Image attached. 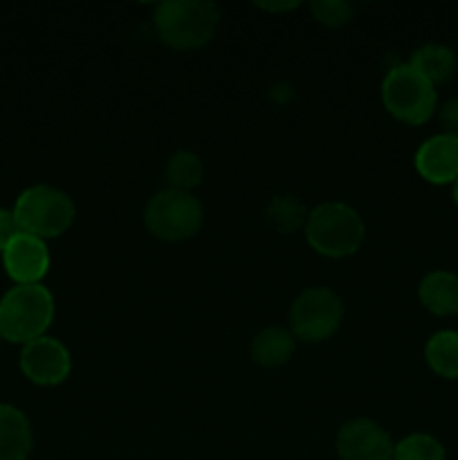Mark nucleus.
Listing matches in <instances>:
<instances>
[{"label": "nucleus", "instance_id": "1", "mask_svg": "<svg viewBox=\"0 0 458 460\" xmlns=\"http://www.w3.org/2000/svg\"><path fill=\"white\" fill-rule=\"evenodd\" d=\"M153 22L162 43L178 52H191L214 39L220 12L207 0H166L155 7Z\"/></svg>", "mask_w": 458, "mask_h": 460}, {"label": "nucleus", "instance_id": "2", "mask_svg": "<svg viewBox=\"0 0 458 460\" xmlns=\"http://www.w3.org/2000/svg\"><path fill=\"white\" fill-rule=\"evenodd\" d=\"M54 296L43 283L13 286L0 299V340L25 346L45 337L54 322Z\"/></svg>", "mask_w": 458, "mask_h": 460}, {"label": "nucleus", "instance_id": "3", "mask_svg": "<svg viewBox=\"0 0 458 460\" xmlns=\"http://www.w3.org/2000/svg\"><path fill=\"white\" fill-rule=\"evenodd\" d=\"M305 241L326 259L353 256L364 243V220L346 202H323L308 214Z\"/></svg>", "mask_w": 458, "mask_h": 460}, {"label": "nucleus", "instance_id": "4", "mask_svg": "<svg viewBox=\"0 0 458 460\" xmlns=\"http://www.w3.org/2000/svg\"><path fill=\"white\" fill-rule=\"evenodd\" d=\"M13 216L22 234L36 238H58L72 227L76 207L66 191L49 184H34L18 196Z\"/></svg>", "mask_w": 458, "mask_h": 460}, {"label": "nucleus", "instance_id": "5", "mask_svg": "<svg viewBox=\"0 0 458 460\" xmlns=\"http://www.w3.org/2000/svg\"><path fill=\"white\" fill-rule=\"evenodd\" d=\"M382 103L393 119L420 126L434 117L438 106L436 85L418 75L409 63H398L382 81Z\"/></svg>", "mask_w": 458, "mask_h": 460}, {"label": "nucleus", "instance_id": "6", "mask_svg": "<svg viewBox=\"0 0 458 460\" xmlns=\"http://www.w3.org/2000/svg\"><path fill=\"white\" fill-rule=\"evenodd\" d=\"M205 220V209L193 193L164 189L148 200L144 225L157 241L182 243L196 236Z\"/></svg>", "mask_w": 458, "mask_h": 460}, {"label": "nucleus", "instance_id": "7", "mask_svg": "<svg viewBox=\"0 0 458 460\" xmlns=\"http://www.w3.org/2000/svg\"><path fill=\"white\" fill-rule=\"evenodd\" d=\"M344 304L330 288H308L290 305V331L305 344H321L339 331Z\"/></svg>", "mask_w": 458, "mask_h": 460}, {"label": "nucleus", "instance_id": "8", "mask_svg": "<svg viewBox=\"0 0 458 460\" xmlns=\"http://www.w3.org/2000/svg\"><path fill=\"white\" fill-rule=\"evenodd\" d=\"M21 371L31 385L58 386L70 377L72 355L54 337H39V340L22 346Z\"/></svg>", "mask_w": 458, "mask_h": 460}, {"label": "nucleus", "instance_id": "9", "mask_svg": "<svg viewBox=\"0 0 458 460\" xmlns=\"http://www.w3.org/2000/svg\"><path fill=\"white\" fill-rule=\"evenodd\" d=\"M339 460H393L395 443L389 431L371 418L348 420L337 434Z\"/></svg>", "mask_w": 458, "mask_h": 460}, {"label": "nucleus", "instance_id": "10", "mask_svg": "<svg viewBox=\"0 0 458 460\" xmlns=\"http://www.w3.org/2000/svg\"><path fill=\"white\" fill-rule=\"evenodd\" d=\"M49 263H52V259H49L45 241L31 236V234L21 232L3 252L4 272L16 286H36V283L43 281Z\"/></svg>", "mask_w": 458, "mask_h": 460}, {"label": "nucleus", "instance_id": "11", "mask_svg": "<svg viewBox=\"0 0 458 460\" xmlns=\"http://www.w3.org/2000/svg\"><path fill=\"white\" fill-rule=\"evenodd\" d=\"M416 171L431 184H454L458 180V137L434 135L416 151Z\"/></svg>", "mask_w": 458, "mask_h": 460}, {"label": "nucleus", "instance_id": "12", "mask_svg": "<svg viewBox=\"0 0 458 460\" xmlns=\"http://www.w3.org/2000/svg\"><path fill=\"white\" fill-rule=\"evenodd\" d=\"M34 434L25 413L12 404H0V460H27Z\"/></svg>", "mask_w": 458, "mask_h": 460}, {"label": "nucleus", "instance_id": "13", "mask_svg": "<svg viewBox=\"0 0 458 460\" xmlns=\"http://www.w3.org/2000/svg\"><path fill=\"white\" fill-rule=\"evenodd\" d=\"M420 304L436 317L458 314V277L447 270H434L418 286Z\"/></svg>", "mask_w": 458, "mask_h": 460}, {"label": "nucleus", "instance_id": "14", "mask_svg": "<svg viewBox=\"0 0 458 460\" xmlns=\"http://www.w3.org/2000/svg\"><path fill=\"white\" fill-rule=\"evenodd\" d=\"M296 350V337L290 328L268 326L251 340V359L263 368H278L292 359Z\"/></svg>", "mask_w": 458, "mask_h": 460}, {"label": "nucleus", "instance_id": "15", "mask_svg": "<svg viewBox=\"0 0 458 460\" xmlns=\"http://www.w3.org/2000/svg\"><path fill=\"white\" fill-rule=\"evenodd\" d=\"M409 66H411L418 75L425 76L429 84L440 85L447 84V81L456 75L458 58L456 54H454V49L447 48V45L427 43L411 54Z\"/></svg>", "mask_w": 458, "mask_h": 460}, {"label": "nucleus", "instance_id": "16", "mask_svg": "<svg viewBox=\"0 0 458 460\" xmlns=\"http://www.w3.org/2000/svg\"><path fill=\"white\" fill-rule=\"evenodd\" d=\"M425 359L436 376L458 380V332L440 331L425 346Z\"/></svg>", "mask_w": 458, "mask_h": 460}, {"label": "nucleus", "instance_id": "17", "mask_svg": "<svg viewBox=\"0 0 458 460\" xmlns=\"http://www.w3.org/2000/svg\"><path fill=\"white\" fill-rule=\"evenodd\" d=\"M308 214L310 211L305 209L304 202L296 200L295 196H274L265 207V220L269 223V227L286 236L305 229Z\"/></svg>", "mask_w": 458, "mask_h": 460}, {"label": "nucleus", "instance_id": "18", "mask_svg": "<svg viewBox=\"0 0 458 460\" xmlns=\"http://www.w3.org/2000/svg\"><path fill=\"white\" fill-rule=\"evenodd\" d=\"M164 178L166 184H169L166 189L191 193V189H196L202 182V178H205V164H202V160L196 153L178 151L166 162Z\"/></svg>", "mask_w": 458, "mask_h": 460}, {"label": "nucleus", "instance_id": "19", "mask_svg": "<svg viewBox=\"0 0 458 460\" xmlns=\"http://www.w3.org/2000/svg\"><path fill=\"white\" fill-rule=\"evenodd\" d=\"M393 460H445V447L429 434H411L395 445Z\"/></svg>", "mask_w": 458, "mask_h": 460}, {"label": "nucleus", "instance_id": "20", "mask_svg": "<svg viewBox=\"0 0 458 460\" xmlns=\"http://www.w3.org/2000/svg\"><path fill=\"white\" fill-rule=\"evenodd\" d=\"M314 21L323 27H341L353 18V7L346 0H314L310 4Z\"/></svg>", "mask_w": 458, "mask_h": 460}, {"label": "nucleus", "instance_id": "21", "mask_svg": "<svg viewBox=\"0 0 458 460\" xmlns=\"http://www.w3.org/2000/svg\"><path fill=\"white\" fill-rule=\"evenodd\" d=\"M438 121L445 135L458 137V97L447 99V102L438 108Z\"/></svg>", "mask_w": 458, "mask_h": 460}, {"label": "nucleus", "instance_id": "22", "mask_svg": "<svg viewBox=\"0 0 458 460\" xmlns=\"http://www.w3.org/2000/svg\"><path fill=\"white\" fill-rule=\"evenodd\" d=\"M18 234H21V227H18L13 209H0V254L7 250V245Z\"/></svg>", "mask_w": 458, "mask_h": 460}, {"label": "nucleus", "instance_id": "23", "mask_svg": "<svg viewBox=\"0 0 458 460\" xmlns=\"http://www.w3.org/2000/svg\"><path fill=\"white\" fill-rule=\"evenodd\" d=\"M259 7L265 12H292L299 7V3H259Z\"/></svg>", "mask_w": 458, "mask_h": 460}, {"label": "nucleus", "instance_id": "24", "mask_svg": "<svg viewBox=\"0 0 458 460\" xmlns=\"http://www.w3.org/2000/svg\"><path fill=\"white\" fill-rule=\"evenodd\" d=\"M454 202H456V207H458V180L454 182Z\"/></svg>", "mask_w": 458, "mask_h": 460}]
</instances>
